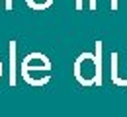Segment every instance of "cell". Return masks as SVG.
<instances>
[{
  "mask_svg": "<svg viewBox=\"0 0 127 117\" xmlns=\"http://www.w3.org/2000/svg\"><path fill=\"white\" fill-rule=\"evenodd\" d=\"M10 84H16V41H10Z\"/></svg>",
  "mask_w": 127,
  "mask_h": 117,
  "instance_id": "cell-3",
  "label": "cell"
},
{
  "mask_svg": "<svg viewBox=\"0 0 127 117\" xmlns=\"http://www.w3.org/2000/svg\"><path fill=\"white\" fill-rule=\"evenodd\" d=\"M76 8H78V10L82 8V0H76Z\"/></svg>",
  "mask_w": 127,
  "mask_h": 117,
  "instance_id": "cell-6",
  "label": "cell"
},
{
  "mask_svg": "<svg viewBox=\"0 0 127 117\" xmlns=\"http://www.w3.org/2000/svg\"><path fill=\"white\" fill-rule=\"evenodd\" d=\"M26 4L33 10H45L53 4V0H26Z\"/></svg>",
  "mask_w": 127,
  "mask_h": 117,
  "instance_id": "cell-4",
  "label": "cell"
},
{
  "mask_svg": "<svg viewBox=\"0 0 127 117\" xmlns=\"http://www.w3.org/2000/svg\"><path fill=\"white\" fill-rule=\"evenodd\" d=\"M6 10L12 12V0H6Z\"/></svg>",
  "mask_w": 127,
  "mask_h": 117,
  "instance_id": "cell-5",
  "label": "cell"
},
{
  "mask_svg": "<svg viewBox=\"0 0 127 117\" xmlns=\"http://www.w3.org/2000/svg\"><path fill=\"white\" fill-rule=\"evenodd\" d=\"M0 76H2V63H0Z\"/></svg>",
  "mask_w": 127,
  "mask_h": 117,
  "instance_id": "cell-7",
  "label": "cell"
},
{
  "mask_svg": "<svg viewBox=\"0 0 127 117\" xmlns=\"http://www.w3.org/2000/svg\"><path fill=\"white\" fill-rule=\"evenodd\" d=\"M100 49L102 45H96V55L90 53H82L76 63H74V76L82 86H92V84H102V76H100Z\"/></svg>",
  "mask_w": 127,
  "mask_h": 117,
  "instance_id": "cell-1",
  "label": "cell"
},
{
  "mask_svg": "<svg viewBox=\"0 0 127 117\" xmlns=\"http://www.w3.org/2000/svg\"><path fill=\"white\" fill-rule=\"evenodd\" d=\"M37 70H45L49 72L51 70V63L45 55L41 53H30L24 63H22V72H37Z\"/></svg>",
  "mask_w": 127,
  "mask_h": 117,
  "instance_id": "cell-2",
  "label": "cell"
}]
</instances>
